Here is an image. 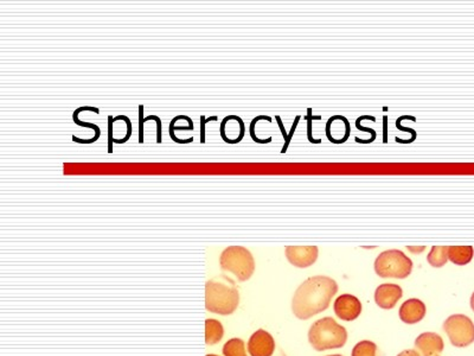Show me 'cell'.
Returning a JSON list of instances; mask_svg holds the SVG:
<instances>
[{
	"mask_svg": "<svg viewBox=\"0 0 474 356\" xmlns=\"http://www.w3.org/2000/svg\"><path fill=\"white\" fill-rule=\"evenodd\" d=\"M217 119V117L205 118L204 116H200V143H202V144L205 143V125H207V123H209V121H216Z\"/></svg>",
	"mask_w": 474,
	"mask_h": 356,
	"instance_id": "23",
	"label": "cell"
},
{
	"mask_svg": "<svg viewBox=\"0 0 474 356\" xmlns=\"http://www.w3.org/2000/svg\"><path fill=\"white\" fill-rule=\"evenodd\" d=\"M248 350L252 356H272L275 350L274 339L269 332L260 329L250 337Z\"/></svg>",
	"mask_w": 474,
	"mask_h": 356,
	"instance_id": "10",
	"label": "cell"
},
{
	"mask_svg": "<svg viewBox=\"0 0 474 356\" xmlns=\"http://www.w3.org/2000/svg\"><path fill=\"white\" fill-rule=\"evenodd\" d=\"M144 105H139V144L144 143Z\"/></svg>",
	"mask_w": 474,
	"mask_h": 356,
	"instance_id": "21",
	"label": "cell"
},
{
	"mask_svg": "<svg viewBox=\"0 0 474 356\" xmlns=\"http://www.w3.org/2000/svg\"><path fill=\"white\" fill-rule=\"evenodd\" d=\"M472 246H448V259L455 265H468L473 259Z\"/></svg>",
	"mask_w": 474,
	"mask_h": 356,
	"instance_id": "14",
	"label": "cell"
},
{
	"mask_svg": "<svg viewBox=\"0 0 474 356\" xmlns=\"http://www.w3.org/2000/svg\"><path fill=\"white\" fill-rule=\"evenodd\" d=\"M443 330L454 347L464 348L474 342V323L465 315H452L443 323Z\"/></svg>",
	"mask_w": 474,
	"mask_h": 356,
	"instance_id": "6",
	"label": "cell"
},
{
	"mask_svg": "<svg viewBox=\"0 0 474 356\" xmlns=\"http://www.w3.org/2000/svg\"><path fill=\"white\" fill-rule=\"evenodd\" d=\"M383 123H384V143H386V125H388V118H383Z\"/></svg>",
	"mask_w": 474,
	"mask_h": 356,
	"instance_id": "27",
	"label": "cell"
},
{
	"mask_svg": "<svg viewBox=\"0 0 474 356\" xmlns=\"http://www.w3.org/2000/svg\"><path fill=\"white\" fill-rule=\"evenodd\" d=\"M413 270V261L398 250H384L375 261V272L382 278H407Z\"/></svg>",
	"mask_w": 474,
	"mask_h": 356,
	"instance_id": "4",
	"label": "cell"
},
{
	"mask_svg": "<svg viewBox=\"0 0 474 356\" xmlns=\"http://www.w3.org/2000/svg\"><path fill=\"white\" fill-rule=\"evenodd\" d=\"M426 316V305L418 298H411L404 302L400 307L401 321L407 325H415L422 321Z\"/></svg>",
	"mask_w": 474,
	"mask_h": 356,
	"instance_id": "13",
	"label": "cell"
},
{
	"mask_svg": "<svg viewBox=\"0 0 474 356\" xmlns=\"http://www.w3.org/2000/svg\"><path fill=\"white\" fill-rule=\"evenodd\" d=\"M239 303V290L235 283L228 277L225 280L211 279L205 285V307L210 312L230 315L237 309Z\"/></svg>",
	"mask_w": 474,
	"mask_h": 356,
	"instance_id": "2",
	"label": "cell"
},
{
	"mask_svg": "<svg viewBox=\"0 0 474 356\" xmlns=\"http://www.w3.org/2000/svg\"><path fill=\"white\" fill-rule=\"evenodd\" d=\"M402 295L403 291L401 289V286L396 284H382L376 289L375 302L379 307L390 310L402 298Z\"/></svg>",
	"mask_w": 474,
	"mask_h": 356,
	"instance_id": "11",
	"label": "cell"
},
{
	"mask_svg": "<svg viewBox=\"0 0 474 356\" xmlns=\"http://www.w3.org/2000/svg\"><path fill=\"white\" fill-rule=\"evenodd\" d=\"M113 128H114V117L108 116V153L112 155L114 150H113V145H114V137H113Z\"/></svg>",
	"mask_w": 474,
	"mask_h": 356,
	"instance_id": "22",
	"label": "cell"
},
{
	"mask_svg": "<svg viewBox=\"0 0 474 356\" xmlns=\"http://www.w3.org/2000/svg\"><path fill=\"white\" fill-rule=\"evenodd\" d=\"M225 356H247L244 342L241 339L229 340L223 347Z\"/></svg>",
	"mask_w": 474,
	"mask_h": 356,
	"instance_id": "17",
	"label": "cell"
},
{
	"mask_svg": "<svg viewBox=\"0 0 474 356\" xmlns=\"http://www.w3.org/2000/svg\"><path fill=\"white\" fill-rule=\"evenodd\" d=\"M82 111H91V112H95V113L98 114L100 113V110L96 108V107H80V108L75 111L74 114H73V120H74V123H76V125L82 127H91V128H93V130L96 132L98 136H100V134H101V131L98 128V125H95V123H82V121H80V119H78V114L81 113Z\"/></svg>",
	"mask_w": 474,
	"mask_h": 356,
	"instance_id": "19",
	"label": "cell"
},
{
	"mask_svg": "<svg viewBox=\"0 0 474 356\" xmlns=\"http://www.w3.org/2000/svg\"><path fill=\"white\" fill-rule=\"evenodd\" d=\"M415 347L421 356H436L443 350V340L436 332H423L415 341Z\"/></svg>",
	"mask_w": 474,
	"mask_h": 356,
	"instance_id": "12",
	"label": "cell"
},
{
	"mask_svg": "<svg viewBox=\"0 0 474 356\" xmlns=\"http://www.w3.org/2000/svg\"><path fill=\"white\" fill-rule=\"evenodd\" d=\"M279 356H286V354H284V352H280V355Z\"/></svg>",
	"mask_w": 474,
	"mask_h": 356,
	"instance_id": "29",
	"label": "cell"
},
{
	"mask_svg": "<svg viewBox=\"0 0 474 356\" xmlns=\"http://www.w3.org/2000/svg\"><path fill=\"white\" fill-rule=\"evenodd\" d=\"M148 120H155V123H157V143H158V144H162L163 141L162 119H160V118L159 117H157V116H150V117L145 118V123H146V121H148Z\"/></svg>",
	"mask_w": 474,
	"mask_h": 356,
	"instance_id": "24",
	"label": "cell"
},
{
	"mask_svg": "<svg viewBox=\"0 0 474 356\" xmlns=\"http://www.w3.org/2000/svg\"><path fill=\"white\" fill-rule=\"evenodd\" d=\"M433 268H443L448 261V246H434L427 257Z\"/></svg>",
	"mask_w": 474,
	"mask_h": 356,
	"instance_id": "16",
	"label": "cell"
},
{
	"mask_svg": "<svg viewBox=\"0 0 474 356\" xmlns=\"http://www.w3.org/2000/svg\"><path fill=\"white\" fill-rule=\"evenodd\" d=\"M275 119L278 120L279 126H280V128H282V134H284V141H284V148L282 150V153H284L286 150L288 148V145H289V143H291L292 136H293V133H294L295 127H297V125H298L299 119H300V117L295 118V121L293 123V126H292V132L289 134H286V131H284V125H282V119H280V117L277 116Z\"/></svg>",
	"mask_w": 474,
	"mask_h": 356,
	"instance_id": "20",
	"label": "cell"
},
{
	"mask_svg": "<svg viewBox=\"0 0 474 356\" xmlns=\"http://www.w3.org/2000/svg\"><path fill=\"white\" fill-rule=\"evenodd\" d=\"M334 314L343 321H355L362 312V304L352 295H341L334 300Z\"/></svg>",
	"mask_w": 474,
	"mask_h": 356,
	"instance_id": "7",
	"label": "cell"
},
{
	"mask_svg": "<svg viewBox=\"0 0 474 356\" xmlns=\"http://www.w3.org/2000/svg\"><path fill=\"white\" fill-rule=\"evenodd\" d=\"M377 346L371 341L357 343L352 350V356H376Z\"/></svg>",
	"mask_w": 474,
	"mask_h": 356,
	"instance_id": "18",
	"label": "cell"
},
{
	"mask_svg": "<svg viewBox=\"0 0 474 356\" xmlns=\"http://www.w3.org/2000/svg\"><path fill=\"white\" fill-rule=\"evenodd\" d=\"M326 137L334 144H343L351 134V125L343 116H334L326 123Z\"/></svg>",
	"mask_w": 474,
	"mask_h": 356,
	"instance_id": "9",
	"label": "cell"
},
{
	"mask_svg": "<svg viewBox=\"0 0 474 356\" xmlns=\"http://www.w3.org/2000/svg\"><path fill=\"white\" fill-rule=\"evenodd\" d=\"M221 268L225 271L232 272L239 282H246L253 275L255 270L254 258L244 247H229L221 257Z\"/></svg>",
	"mask_w": 474,
	"mask_h": 356,
	"instance_id": "5",
	"label": "cell"
},
{
	"mask_svg": "<svg viewBox=\"0 0 474 356\" xmlns=\"http://www.w3.org/2000/svg\"><path fill=\"white\" fill-rule=\"evenodd\" d=\"M471 307H472V310L474 311V293H473V295H472V297H471Z\"/></svg>",
	"mask_w": 474,
	"mask_h": 356,
	"instance_id": "28",
	"label": "cell"
},
{
	"mask_svg": "<svg viewBox=\"0 0 474 356\" xmlns=\"http://www.w3.org/2000/svg\"><path fill=\"white\" fill-rule=\"evenodd\" d=\"M327 356H341V355H339V354H337V355H327Z\"/></svg>",
	"mask_w": 474,
	"mask_h": 356,
	"instance_id": "31",
	"label": "cell"
},
{
	"mask_svg": "<svg viewBox=\"0 0 474 356\" xmlns=\"http://www.w3.org/2000/svg\"><path fill=\"white\" fill-rule=\"evenodd\" d=\"M337 291V283L330 277H311L295 291L292 302L293 314L299 320H309L323 312L329 307Z\"/></svg>",
	"mask_w": 474,
	"mask_h": 356,
	"instance_id": "1",
	"label": "cell"
},
{
	"mask_svg": "<svg viewBox=\"0 0 474 356\" xmlns=\"http://www.w3.org/2000/svg\"><path fill=\"white\" fill-rule=\"evenodd\" d=\"M309 341L318 352L341 348L348 341V332L334 318L324 317L313 323L309 332Z\"/></svg>",
	"mask_w": 474,
	"mask_h": 356,
	"instance_id": "3",
	"label": "cell"
},
{
	"mask_svg": "<svg viewBox=\"0 0 474 356\" xmlns=\"http://www.w3.org/2000/svg\"><path fill=\"white\" fill-rule=\"evenodd\" d=\"M407 248L411 250V253L418 254L422 253L426 250V246H408Z\"/></svg>",
	"mask_w": 474,
	"mask_h": 356,
	"instance_id": "25",
	"label": "cell"
},
{
	"mask_svg": "<svg viewBox=\"0 0 474 356\" xmlns=\"http://www.w3.org/2000/svg\"><path fill=\"white\" fill-rule=\"evenodd\" d=\"M397 356H421L420 354H418V352H416V350H403V352H401L400 354Z\"/></svg>",
	"mask_w": 474,
	"mask_h": 356,
	"instance_id": "26",
	"label": "cell"
},
{
	"mask_svg": "<svg viewBox=\"0 0 474 356\" xmlns=\"http://www.w3.org/2000/svg\"><path fill=\"white\" fill-rule=\"evenodd\" d=\"M223 325L221 322L216 320H207L205 321V343L207 345H215L220 342L223 337Z\"/></svg>",
	"mask_w": 474,
	"mask_h": 356,
	"instance_id": "15",
	"label": "cell"
},
{
	"mask_svg": "<svg viewBox=\"0 0 474 356\" xmlns=\"http://www.w3.org/2000/svg\"><path fill=\"white\" fill-rule=\"evenodd\" d=\"M207 356H217V355H214V354H207Z\"/></svg>",
	"mask_w": 474,
	"mask_h": 356,
	"instance_id": "30",
	"label": "cell"
},
{
	"mask_svg": "<svg viewBox=\"0 0 474 356\" xmlns=\"http://www.w3.org/2000/svg\"><path fill=\"white\" fill-rule=\"evenodd\" d=\"M316 246H288L286 247V257L292 265L297 268H309L318 259Z\"/></svg>",
	"mask_w": 474,
	"mask_h": 356,
	"instance_id": "8",
	"label": "cell"
}]
</instances>
